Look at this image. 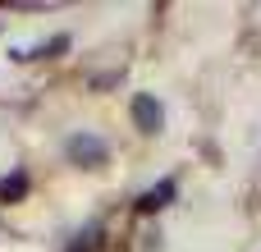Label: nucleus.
I'll return each mask as SVG.
<instances>
[{
	"mask_svg": "<svg viewBox=\"0 0 261 252\" xmlns=\"http://www.w3.org/2000/svg\"><path fill=\"white\" fill-rule=\"evenodd\" d=\"M170 197H174V179H161L156 188H147V193H142V202H138V207H142V211H161Z\"/></svg>",
	"mask_w": 261,
	"mask_h": 252,
	"instance_id": "obj_4",
	"label": "nucleus"
},
{
	"mask_svg": "<svg viewBox=\"0 0 261 252\" xmlns=\"http://www.w3.org/2000/svg\"><path fill=\"white\" fill-rule=\"evenodd\" d=\"M64 152H69V161H73V165L92 170V165H106V156H110V142H106L101 133H73V138L64 142Z\"/></svg>",
	"mask_w": 261,
	"mask_h": 252,
	"instance_id": "obj_1",
	"label": "nucleus"
},
{
	"mask_svg": "<svg viewBox=\"0 0 261 252\" xmlns=\"http://www.w3.org/2000/svg\"><path fill=\"white\" fill-rule=\"evenodd\" d=\"M133 119H138L142 133H161V101L151 92H138L133 96Z\"/></svg>",
	"mask_w": 261,
	"mask_h": 252,
	"instance_id": "obj_2",
	"label": "nucleus"
},
{
	"mask_svg": "<svg viewBox=\"0 0 261 252\" xmlns=\"http://www.w3.org/2000/svg\"><path fill=\"white\" fill-rule=\"evenodd\" d=\"M23 193H28V174H23V170H14V174L0 179V207H14Z\"/></svg>",
	"mask_w": 261,
	"mask_h": 252,
	"instance_id": "obj_3",
	"label": "nucleus"
}]
</instances>
